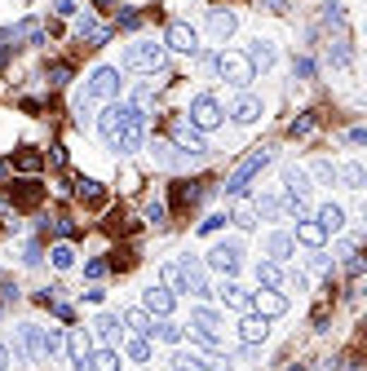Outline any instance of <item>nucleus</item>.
I'll list each match as a JSON object with an SVG mask.
<instances>
[{"label": "nucleus", "mask_w": 367, "mask_h": 371, "mask_svg": "<svg viewBox=\"0 0 367 371\" xmlns=\"http://www.w3.org/2000/svg\"><path fill=\"white\" fill-rule=\"evenodd\" d=\"M76 40H85L89 49H102V44L111 40V27L93 23V18H80V23H76Z\"/></svg>", "instance_id": "20"}, {"label": "nucleus", "mask_w": 367, "mask_h": 371, "mask_svg": "<svg viewBox=\"0 0 367 371\" xmlns=\"http://www.w3.org/2000/svg\"><path fill=\"white\" fill-rule=\"evenodd\" d=\"M292 138H306V133H314V115H301V120H292Z\"/></svg>", "instance_id": "51"}, {"label": "nucleus", "mask_w": 367, "mask_h": 371, "mask_svg": "<svg viewBox=\"0 0 367 371\" xmlns=\"http://www.w3.org/2000/svg\"><path fill=\"white\" fill-rule=\"evenodd\" d=\"M253 208H257V217H270V221H275V217L283 212V199H275V195H261Z\"/></svg>", "instance_id": "40"}, {"label": "nucleus", "mask_w": 367, "mask_h": 371, "mask_svg": "<svg viewBox=\"0 0 367 371\" xmlns=\"http://www.w3.org/2000/svg\"><path fill=\"white\" fill-rule=\"evenodd\" d=\"M5 367H9V349H5V345H0V371H5Z\"/></svg>", "instance_id": "60"}, {"label": "nucleus", "mask_w": 367, "mask_h": 371, "mask_svg": "<svg viewBox=\"0 0 367 371\" xmlns=\"http://www.w3.org/2000/svg\"><path fill=\"white\" fill-rule=\"evenodd\" d=\"M323 23H332V27H345V5L327 0V5H323Z\"/></svg>", "instance_id": "44"}, {"label": "nucleus", "mask_w": 367, "mask_h": 371, "mask_svg": "<svg viewBox=\"0 0 367 371\" xmlns=\"http://www.w3.org/2000/svg\"><path fill=\"white\" fill-rule=\"evenodd\" d=\"M85 300H89V305H102L107 292H102V288H89V292H85Z\"/></svg>", "instance_id": "58"}, {"label": "nucleus", "mask_w": 367, "mask_h": 371, "mask_svg": "<svg viewBox=\"0 0 367 371\" xmlns=\"http://www.w3.org/2000/svg\"><path fill=\"white\" fill-rule=\"evenodd\" d=\"M230 115H235L239 124H257L261 115H265V107H261V97H253L248 89H239V97H235V107H230Z\"/></svg>", "instance_id": "16"}, {"label": "nucleus", "mask_w": 367, "mask_h": 371, "mask_svg": "<svg viewBox=\"0 0 367 371\" xmlns=\"http://www.w3.org/2000/svg\"><path fill=\"white\" fill-rule=\"evenodd\" d=\"M44 80H49V89H66V84H71V62H49Z\"/></svg>", "instance_id": "34"}, {"label": "nucleus", "mask_w": 367, "mask_h": 371, "mask_svg": "<svg viewBox=\"0 0 367 371\" xmlns=\"http://www.w3.org/2000/svg\"><path fill=\"white\" fill-rule=\"evenodd\" d=\"M54 13H58V18H76V0H54Z\"/></svg>", "instance_id": "52"}, {"label": "nucleus", "mask_w": 367, "mask_h": 371, "mask_svg": "<svg viewBox=\"0 0 367 371\" xmlns=\"http://www.w3.org/2000/svg\"><path fill=\"white\" fill-rule=\"evenodd\" d=\"M164 49H173V54H199V36H195V27L191 23H169L164 27Z\"/></svg>", "instance_id": "11"}, {"label": "nucleus", "mask_w": 367, "mask_h": 371, "mask_svg": "<svg viewBox=\"0 0 367 371\" xmlns=\"http://www.w3.org/2000/svg\"><path fill=\"white\" fill-rule=\"evenodd\" d=\"M23 261H27V265H40V261H44V248H40V243H27V257H23Z\"/></svg>", "instance_id": "55"}, {"label": "nucleus", "mask_w": 367, "mask_h": 371, "mask_svg": "<svg viewBox=\"0 0 367 371\" xmlns=\"http://www.w3.org/2000/svg\"><path fill=\"white\" fill-rule=\"evenodd\" d=\"M292 75H296V80H310V75H314V62H310L306 54H301V58H292Z\"/></svg>", "instance_id": "49"}, {"label": "nucleus", "mask_w": 367, "mask_h": 371, "mask_svg": "<svg viewBox=\"0 0 367 371\" xmlns=\"http://www.w3.org/2000/svg\"><path fill=\"white\" fill-rule=\"evenodd\" d=\"M146 221H151L155 230H160V226H169V208H164L160 199H151V204H146Z\"/></svg>", "instance_id": "42"}, {"label": "nucleus", "mask_w": 367, "mask_h": 371, "mask_svg": "<svg viewBox=\"0 0 367 371\" xmlns=\"http://www.w3.org/2000/svg\"><path fill=\"white\" fill-rule=\"evenodd\" d=\"M13 54V44H0V66H5V58Z\"/></svg>", "instance_id": "59"}, {"label": "nucleus", "mask_w": 367, "mask_h": 371, "mask_svg": "<svg viewBox=\"0 0 367 371\" xmlns=\"http://www.w3.org/2000/svg\"><path fill=\"white\" fill-rule=\"evenodd\" d=\"M354 62V49H349V40L341 36V40H332V66H349Z\"/></svg>", "instance_id": "39"}, {"label": "nucleus", "mask_w": 367, "mask_h": 371, "mask_svg": "<svg viewBox=\"0 0 367 371\" xmlns=\"http://www.w3.org/2000/svg\"><path fill=\"white\" fill-rule=\"evenodd\" d=\"M314 177H319L323 186H337V164H332V159H319V164H314Z\"/></svg>", "instance_id": "45"}, {"label": "nucleus", "mask_w": 367, "mask_h": 371, "mask_svg": "<svg viewBox=\"0 0 367 371\" xmlns=\"http://www.w3.org/2000/svg\"><path fill=\"white\" fill-rule=\"evenodd\" d=\"M49 261H54V269H71L76 265V248L71 243H54L49 248Z\"/></svg>", "instance_id": "37"}, {"label": "nucleus", "mask_w": 367, "mask_h": 371, "mask_svg": "<svg viewBox=\"0 0 367 371\" xmlns=\"http://www.w3.org/2000/svg\"><path fill=\"white\" fill-rule=\"evenodd\" d=\"M97 133H102V142L111 150L133 155L146 142V111H138L133 102H107V111L97 115Z\"/></svg>", "instance_id": "1"}, {"label": "nucleus", "mask_w": 367, "mask_h": 371, "mask_svg": "<svg viewBox=\"0 0 367 371\" xmlns=\"http://www.w3.org/2000/svg\"><path fill=\"white\" fill-rule=\"evenodd\" d=\"M85 371H120V349H93Z\"/></svg>", "instance_id": "28"}, {"label": "nucleus", "mask_w": 367, "mask_h": 371, "mask_svg": "<svg viewBox=\"0 0 367 371\" xmlns=\"http://www.w3.org/2000/svg\"><path fill=\"white\" fill-rule=\"evenodd\" d=\"M292 243H306V248H323L327 243V230L314 221V217H306V221H296V234H292Z\"/></svg>", "instance_id": "21"}, {"label": "nucleus", "mask_w": 367, "mask_h": 371, "mask_svg": "<svg viewBox=\"0 0 367 371\" xmlns=\"http://www.w3.org/2000/svg\"><path fill=\"white\" fill-rule=\"evenodd\" d=\"M85 274H89V279H107V274H111V265H107L102 257H93V261L85 265Z\"/></svg>", "instance_id": "50"}, {"label": "nucleus", "mask_w": 367, "mask_h": 371, "mask_svg": "<svg viewBox=\"0 0 367 371\" xmlns=\"http://www.w3.org/2000/svg\"><path fill=\"white\" fill-rule=\"evenodd\" d=\"M177 265H181V292H191V296H199V300L212 296V288H208V269L199 265L195 257H181Z\"/></svg>", "instance_id": "10"}, {"label": "nucleus", "mask_w": 367, "mask_h": 371, "mask_svg": "<svg viewBox=\"0 0 367 371\" xmlns=\"http://www.w3.org/2000/svg\"><path fill=\"white\" fill-rule=\"evenodd\" d=\"M191 332H199V336H217V341H222V314L208 310V305H195V310H191Z\"/></svg>", "instance_id": "15"}, {"label": "nucleus", "mask_w": 367, "mask_h": 371, "mask_svg": "<svg viewBox=\"0 0 367 371\" xmlns=\"http://www.w3.org/2000/svg\"><path fill=\"white\" fill-rule=\"evenodd\" d=\"M212 66H217V75H222L226 84H235V89H248V84L257 80V66L243 54H230V49H222V54L212 58Z\"/></svg>", "instance_id": "3"}, {"label": "nucleus", "mask_w": 367, "mask_h": 371, "mask_svg": "<svg viewBox=\"0 0 367 371\" xmlns=\"http://www.w3.org/2000/svg\"><path fill=\"white\" fill-rule=\"evenodd\" d=\"M124 353L133 363H151V336H133V341L124 345Z\"/></svg>", "instance_id": "36"}, {"label": "nucleus", "mask_w": 367, "mask_h": 371, "mask_svg": "<svg viewBox=\"0 0 367 371\" xmlns=\"http://www.w3.org/2000/svg\"><path fill=\"white\" fill-rule=\"evenodd\" d=\"M222 120H226V111H222V102H217L212 93H199V97H191V124H195L199 133L222 128Z\"/></svg>", "instance_id": "7"}, {"label": "nucleus", "mask_w": 367, "mask_h": 371, "mask_svg": "<svg viewBox=\"0 0 367 371\" xmlns=\"http://www.w3.org/2000/svg\"><path fill=\"white\" fill-rule=\"evenodd\" d=\"M120 66H93V75L85 84V93L97 97V102H120Z\"/></svg>", "instance_id": "5"}, {"label": "nucleus", "mask_w": 367, "mask_h": 371, "mask_svg": "<svg viewBox=\"0 0 367 371\" xmlns=\"http://www.w3.org/2000/svg\"><path fill=\"white\" fill-rule=\"evenodd\" d=\"M265 336H270V323H265V318H257V314H243V323H239V341H243L248 349H257Z\"/></svg>", "instance_id": "19"}, {"label": "nucleus", "mask_w": 367, "mask_h": 371, "mask_svg": "<svg viewBox=\"0 0 367 371\" xmlns=\"http://www.w3.org/2000/svg\"><path fill=\"white\" fill-rule=\"evenodd\" d=\"M226 226V212H212V217H204V221H199V234H217Z\"/></svg>", "instance_id": "48"}, {"label": "nucleus", "mask_w": 367, "mask_h": 371, "mask_svg": "<svg viewBox=\"0 0 367 371\" xmlns=\"http://www.w3.org/2000/svg\"><path fill=\"white\" fill-rule=\"evenodd\" d=\"M142 310L151 314V318H173V310H177V296H173L169 288H155V283H151V288L142 292Z\"/></svg>", "instance_id": "12"}, {"label": "nucleus", "mask_w": 367, "mask_h": 371, "mask_svg": "<svg viewBox=\"0 0 367 371\" xmlns=\"http://www.w3.org/2000/svg\"><path fill=\"white\" fill-rule=\"evenodd\" d=\"M337 181L345 186V190H363V186H367V168L363 164H341L337 168Z\"/></svg>", "instance_id": "27"}, {"label": "nucleus", "mask_w": 367, "mask_h": 371, "mask_svg": "<svg viewBox=\"0 0 367 371\" xmlns=\"http://www.w3.org/2000/svg\"><path fill=\"white\" fill-rule=\"evenodd\" d=\"M283 371H306V363H292V367H283Z\"/></svg>", "instance_id": "61"}, {"label": "nucleus", "mask_w": 367, "mask_h": 371, "mask_svg": "<svg viewBox=\"0 0 367 371\" xmlns=\"http://www.w3.org/2000/svg\"><path fill=\"white\" fill-rule=\"evenodd\" d=\"M248 296H253V292H243L235 279H226L222 288H217V300H222L226 310H239V314H248Z\"/></svg>", "instance_id": "22"}, {"label": "nucleus", "mask_w": 367, "mask_h": 371, "mask_svg": "<svg viewBox=\"0 0 367 371\" xmlns=\"http://www.w3.org/2000/svg\"><path fill=\"white\" fill-rule=\"evenodd\" d=\"M36 199H40V186H36V181H23V190L13 195V204H23V208H31V204H36Z\"/></svg>", "instance_id": "43"}, {"label": "nucleus", "mask_w": 367, "mask_h": 371, "mask_svg": "<svg viewBox=\"0 0 367 371\" xmlns=\"http://www.w3.org/2000/svg\"><path fill=\"white\" fill-rule=\"evenodd\" d=\"M283 279H288V274H283V265H275V261H261L257 265V288H283Z\"/></svg>", "instance_id": "30"}, {"label": "nucleus", "mask_w": 367, "mask_h": 371, "mask_svg": "<svg viewBox=\"0 0 367 371\" xmlns=\"http://www.w3.org/2000/svg\"><path fill=\"white\" fill-rule=\"evenodd\" d=\"M283 186H288V195H292V199H306V195L314 190L310 177L301 173V168H288V173H283Z\"/></svg>", "instance_id": "32"}, {"label": "nucleus", "mask_w": 367, "mask_h": 371, "mask_svg": "<svg viewBox=\"0 0 367 371\" xmlns=\"http://www.w3.org/2000/svg\"><path fill=\"white\" fill-rule=\"evenodd\" d=\"M169 133H173V146H177L186 159H191V155H208V146H204V133H199L191 120H173V124H169Z\"/></svg>", "instance_id": "9"}, {"label": "nucleus", "mask_w": 367, "mask_h": 371, "mask_svg": "<svg viewBox=\"0 0 367 371\" xmlns=\"http://www.w3.org/2000/svg\"><path fill=\"white\" fill-rule=\"evenodd\" d=\"M243 58H248V62H253V66H261V71H270V66H275V44L257 36L253 44H248V49H243Z\"/></svg>", "instance_id": "24"}, {"label": "nucleus", "mask_w": 367, "mask_h": 371, "mask_svg": "<svg viewBox=\"0 0 367 371\" xmlns=\"http://www.w3.org/2000/svg\"><path fill=\"white\" fill-rule=\"evenodd\" d=\"M239 265H243V248H239L235 239L212 243V252L204 257V269H217V274H226V279H235V274H239Z\"/></svg>", "instance_id": "6"}, {"label": "nucleus", "mask_w": 367, "mask_h": 371, "mask_svg": "<svg viewBox=\"0 0 367 371\" xmlns=\"http://www.w3.org/2000/svg\"><path fill=\"white\" fill-rule=\"evenodd\" d=\"M345 274L359 279V274H363V257H354V252H349V257H345Z\"/></svg>", "instance_id": "54"}, {"label": "nucleus", "mask_w": 367, "mask_h": 371, "mask_svg": "<svg viewBox=\"0 0 367 371\" xmlns=\"http://www.w3.org/2000/svg\"><path fill=\"white\" fill-rule=\"evenodd\" d=\"M169 371H208V358H199L195 349H191V353H186V349H177L173 358H169Z\"/></svg>", "instance_id": "29"}, {"label": "nucleus", "mask_w": 367, "mask_h": 371, "mask_svg": "<svg viewBox=\"0 0 367 371\" xmlns=\"http://www.w3.org/2000/svg\"><path fill=\"white\" fill-rule=\"evenodd\" d=\"M151 97H155V84L146 80V84H138V89H133V107H138V111H146V102H151Z\"/></svg>", "instance_id": "46"}, {"label": "nucleus", "mask_w": 367, "mask_h": 371, "mask_svg": "<svg viewBox=\"0 0 367 371\" xmlns=\"http://www.w3.org/2000/svg\"><path fill=\"white\" fill-rule=\"evenodd\" d=\"M226 221H235L239 230H253V226H257V208L248 204V199H239V204H235V212H230Z\"/></svg>", "instance_id": "35"}, {"label": "nucleus", "mask_w": 367, "mask_h": 371, "mask_svg": "<svg viewBox=\"0 0 367 371\" xmlns=\"http://www.w3.org/2000/svg\"><path fill=\"white\" fill-rule=\"evenodd\" d=\"M296 252V243H292V234L288 230H270L265 234V261H275V265H283Z\"/></svg>", "instance_id": "14"}, {"label": "nucleus", "mask_w": 367, "mask_h": 371, "mask_svg": "<svg viewBox=\"0 0 367 371\" xmlns=\"http://www.w3.org/2000/svg\"><path fill=\"white\" fill-rule=\"evenodd\" d=\"M160 279H164L160 288H169L173 296L181 292V265H177V261H164V269H160Z\"/></svg>", "instance_id": "38"}, {"label": "nucleus", "mask_w": 367, "mask_h": 371, "mask_svg": "<svg viewBox=\"0 0 367 371\" xmlns=\"http://www.w3.org/2000/svg\"><path fill=\"white\" fill-rule=\"evenodd\" d=\"M54 230H58V239H71V234H76V226L66 221V217H58V221H54Z\"/></svg>", "instance_id": "56"}, {"label": "nucleus", "mask_w": 367, "mask_h": 371, "mask_svg": "<svg viewBox=\"0 0 367 371\" xmlns=\"http://www.w3.org/2000/svg\"><path fill=\"white\" fill-rule=\"evenodd\" d=\"M164 62H169V49H164V44H155V40L128 44V54H124V66H128V71H146V75L164 71Z\"/></svg>", "instance_id": "4"}, {"label": "nucleus", "mask_w": 367, "mask_h": 371, "mask_svg": "<svg viewBox=\"0 0 367 371\" xmlns=\"http://www.w3.org/2000/svg\"><path fill=\"white\" fill-rule=\"evenodd\" d=\"M235 27H239V18L230 9H208V31H212L217 44H226L230 36H235Z\"/></svg>", "instance_id": "17"}, {"label": "nucleus", "mask_w": 367, "mask_h": 371, "mask_svg": "<svg viewBox=\"0 0 367 371\" xmlns=\"http://www.w3.org/2000/svg\"><path fill=\"white\" fill-rule=\"evenodd\" d=\"M115 27H120V31H138V27H142V13H138V9H124L120 18H115Z\"/></svg>", "instance_id": "47"}, {"label": "nucleus", "mask_w": 367, "mask_h": 371, "mask_svg": "<svg viewBox=\"0 0 367 371\" xmlns=\"http://www.w3.org/2000/svg\"><path fill=\"white\" fill-rule=\"evenodd\" d=\"M151 336H155V341H164V345H181V341H186V327L173 323V318H160V323L151 327Z\"/></svg>", "instance_id": "25"}, {"label": "nucleus", "mask_w": 367, "mask_h": 371, "mask_svg": "<svg viewBox=\"0 0 367 371\" xmlns=\"http://www.w3.org/2000/svg\"><path fill=\"white\" fill-rule=\"evenodd\" d=\"M93 5H102V9H111V5H115V0H93Z\"/></svg>", "instance_id": "62"}, {"label": "nucleus", "mask_w": 367, "mask_h": 371, "mask_svg": "<svg viewBox=\"0 0 367 371\" xmlns=\"http://www.w3.org/2000/svg\"><path fill=\"white\" fill-rule=\"evenodd\" d=\"M76 195L85 199V204H102V186L97 181H76Z\"/></svg>", "instance_id": "41"}, {"label": "nucleus", "mask_w": 367, "mask_h": 371, "mask_svg": "<svg viewBox=\"0 0 367 371\" xmlns=\"http://www.w3.org/2000/svg\"><path fill=\"white\" fill-rule=\"evenodd\" d=\"M345 142H349V146H363V142H367V128H349Z\"/></svg>", "instance_id": "57"}, {"label": "nucleus", "mask_w": 367, "mask_h": 371, "mask_svg": "<svg viewBox=\"0 0 367 371\" xmlns=\"http://www.w3.org/2000/svg\"><path fill=\"white\" fill-rule=\"evenodd\" d=\"M248 314H257V318H279V314H288V296L275 292V288H257L253 296H248Z\"/></svg>", "instance_id": "8"}, {"label": "nucleus", "mask_w": 367, "mask_h": 371, "mask_svg": "<svg viewBox=\"0 0 367 371\" xmlns=\"http://www.w3.org/2000/svg\"><path fill=\"white\" fill-rule=\"evenodd\" d=\"M13 168H18V173H40V168H44V155H40V150H31V146H23L18 155H13Z\"/></svg>", "instance_id": "33"}, {"label": "nucleus", "mask_w": 367, "mask_h": 371, "mask_svg": "<svg viewBox=\"0 0 367 371\" xmlns=\"http://www.w3.org/2000/svg\"><path fill=\"white\" fill-rule=\"evenodd\" d=\"M314 221H319L327 234H337V230L345 226V208H337V204H323L319 212H314Z\"/></svg>", "instance_id": "31"}, {"label": "nucleus", "mask_w": 367, "mask_h": 371, "mask_svg": "<svg viewBox=\"0 0 367 371\" xmlns=\"http://www.w3.org/2000/svg\"><path fill=\"white\" fill-rule=\"evenodd\" d=\"M120 323H124V327H133V336H151L155 318H151V314H146V310L138 305V310H124V314H120Z\"/></svg>", "instance_id": "26"}, {"label": "nucleus", "mask_w": 367, "mask_h": 371, "mask_svg": "<svg viewBox=\"0 0 367 371\" xmlns=\"http://www.w3.org/2000/svg\"><path fill=\"white\" fill-rule=\"evenodd\" d=\"M265 164H270V150H265V146H257L253 155H243V159L235 164V173H230V177H226V186H222V190H226V199H239V195L248 190V181H253Z\"/></svg>", "instance_id": "2"}, {"label": "nucleus", "mask_w": 367, "mask_h": 371, "mask_svg": "<svg viewBox=\"0 0 367 371\" xmlns=\"http://www.w3.org/2000/svg\"><path fill=\"white\" fill-rule=\"evenodd\" d=\"M44 341H49V358H54V353L62 349V332L58 327H44Z\"/></svg>", "instance_id": "53"}, {"label": "nucleus", "mask_w": 367, "mask_h": 371, "mask_svg": "<svg viewBox=\"0 0 367 371\" xmlns=\"http://www.w3.org/2000/svg\"><path fill=\"white\" fill-rule=\"evenodd\" d=\"M23 345H27V358H31V363H49V341H44V327H23Z\"/></svg>", "instance_id": "23"}, {"label": "nucleus", "mask_w": 367, "mask_h": 371, "mask_svg": "<svg viewBox=\"0 0 367 371\" xmlns=\"http://www.w3.org/2000/svg\"><path fill=\"white\" fill-rule=\"evenodd\" d=\"M89 336H97V341H102V349H115V341H120V314H111V310L97 314Z\"/></svg>", "instance_id": "18"}, {"label": "nucleus", "mask_w": 367, "mask_h": 371, "mask_svg": "<svg viewBox=\"0 0 367 371\" xmlns=\"http://www.w3.org/2000/svg\"><path fill=\"white\" fill-rule=\"evenodd\" d=\"M62 345H66V358H71L80 371H85L89 353H93V336H89L85 327H76V332H66V336H62Z\"/></svg>", "instance_id": "13"}]
</instances>
